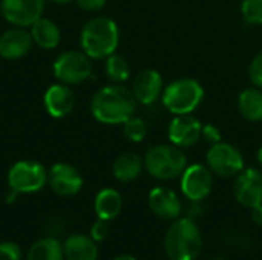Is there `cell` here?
Returning a JSON list of instances; mask_svg holds the SVG:
<instances>
[{
	"label": "cell",
	"mask_w": 262,
	"mask_h": 260,
	"mask_svg": "<svg viewBox=\"0 0 262 260\" xmlns=\"http://www.w3.org/2000/svg\"><path fill=\"white\" fill-rule=\"evenodd\" d=\"M201 138H204V141H207L210 146H213L216 143H221V130L213 124H206V126H203Z\"/></svg>",
	"instance_id": "f546056e"
},
{
	"label": "cell",
	"mask_w": 262,
	"mask_h": 260,
	"mask_svg": "<svg viewBox=\"0 0 262 260\" xmlns=\"http://www.w3.org/2000/svg\"><path fill=\"white\" fill-rule=\"evenodd\" d=\"M186 167V155L173 144L154 146L144 156V169L152 178L160 181H170L181 176Z\"/></svg>",
	"instance_id": "277c9868"
},
{
	"label": "cell",
	"mask_w": 262,
	"mask_h": 260,
	"mask_svg": "<svg viewBox=\"0 0 262 260\" xmlns=\"http://www.w3.org/2000/svg\"><path fill=\"white\" fill-rule=\"evenodd\" d=\"M112 260H137L135 257H132V256H127V254H124V256H118V257H115V259Z\"/></svg>",
	"instance_id": "d6a6232c"
},
{
	"label": "cell",
	"mask_w": 262,
	"mask_h": 260,
	"mask_svg": "<svg viewBox=\"0 0 262 260\" xmlns=\"http://www.w3.org/2000/svg\"><path fill=\"white\" fill-rule=\"evenodd\" d=\"M249 78L255 87L262 89V52H259L250 63L249 67Z\"/></svg>",
	"instance_id": "4316f807"
},
{
	"label": "cell",
	"mask_w": 262,
	"mask_h": 260,
	"mask_svg": "<svg viewBox=\"0 0 262 260\" xmlns=\"http://www.w3.org/2000/svg\"><path fill=\"white\" fill-rule=\"evenodd\" d=\"M144 169V159H141L137 153H123L114 162V176L120 182H132L135 181Z\"/></svg>",
	"instance_id": "ffe728a7"
},
{
	"label": "cell",
	"mask_w": 262,
	"mask_h": 260,
	"mask_svg": "<svg viewBox=\"0 0 262 260\" xmlns=\"http://www.w3.org/2000/svg\"><path fill=\"white\" fill-rule=\"evenodd\" d=\"M48 184L54 193L60 196H74L83 187V176L80 172L66 162L54 164L48 172Z\"/></svg>",
	"instance_id": "4fadbf2b"
},
{
	"label": "cell",
	"mask_w": 262,
	"mask_h": 260,
	"mask_svg": "<svg viewBox=\"0 0 262 260\" xmlns=\"http://www.w3.org/2000/svg\"><path fill=\"white\" fill-rule=\"evenodd\" d=\"M54 77L63 84H80L91 78V58L81 51H66L60 54L52 64Z\"/></svg>",
	"instance_id": "52a82bcc"
},
{
	"label": "cell",
	"mask_w": 262,
	"mask_h": 260,
	"mask_svg": "<svg viewBox=\"0 0 262 260\" xmlns=\"http://www.w3.org/2000/svg\"><path fill=\"white\" fill-rule=\"evenodd\" d=\"M121 207H123L121 195L114 188H103L95 196L94 208H95L98 219H104V221L115 219L120 215Z\"/></svg>",
	"instance_id": "44dd1931"
},
{
	"label": "cell",
	"mask_w": 262,
	"mask_h": 260,
	"mask_svg": "<svg viewBox=\"0 0 262 260\" xmlns=\"http://www.w3.org/2000/svg\"><path fill=\"white\" fill-rule=\"evenodd\" d=\"M63 245L55 238H43L31 245L26 260H63Z\"/></svg>",
	"instance_id": "603a6c76"
},
{
	"label": "cell",
	"mask_w": 262,
	"mask_h": 260,
	"mask_svg": "<svg viewBox=\"0 0 262 260\" xmlns=\"http://www.w3.org/2000/svg\"><path fill=\"white\" fill-rule=\"evenodd\" d=\"M164 248L170 260H195L203 248V236L198 225L189 218H178L167 228Z\"/></svg>",
	"instance_id": "3957f363"
},
{
	"label": "cell",
	"mask_w": 262,
	"mask_h": 260,
	"mask_svg": "<svg viewBox=\"0 0 262 260\" xmlns=\"http://www.w3.org/2000/svg\"><path fill=\"white\" fill-rule=\"evenodd\" d=\"M241 12L249 25H262V0H243Z\"/></svg>",
	"instance_id": "484cf974"
},
{
	"label": "cell",
	"mask_w": 262,
	"mask_h": 260,
	"mask_svg": "<svg viewBox=\"0 0 262 260\" xmlns=\"http://www.w3.org/2000/svg\"><path fill=\"white\" fill-rule=\"evenodd\" d=\"M250 210H252V213H250V218H252V221H253L256 225L262 227V204L261 205H256V207H253V208H250Z\"/></svg>",
	"instance_id": "1f68e13d"
},
{
	"label": "cell",
	"mask_w": 262,
	"mask_h": 260,
	"mask_svg": "<svg viewBox=\"0 0 262 260\" xmlns=\"http://www.w3.org/2000/svg\"><path fill=\"white\" fill-rule=\"evenodd\" d=\"M107 233H109V225H107V221H104V219H98V221L92 225V228H91V238H92L95 242L104 241L106 236H107Z\"/></svg>",
	"instance_id": "f1b7e54d"
},
{
	"label": "cell",
	"mask_w": 262,
	"mask_h": 260,
	"mask_svg": "<svg viewBox=\"0 0 262 260\" xmlns=\"http://www.w3.org/2000/svg\"><path fill=\"white\" fill-rule=\"evenodd\" d=\"M213 188V173L203 164H192L186 167L181 175V190L192 202L206 199Z\"/></svg>",
	"instance_id": "9c48e42d"
},
{
	"label": "cell",
	"mask_w": 262,
	"mask_h": 260,
	"mask_svg": "<svg viewBox=\"0 0 262 260\" xmlns=\"http://www.w3.org/2000/svg\"><path fill=\"white\" fill-rule=\"evenodd\" d=\"M29 32L32 35L34 43L41 49H54L60 44L61 40L58 26L52 20L45 17H40L35 23H32Z\"/></svg>",
	"instance_id": "d6986e66"
},
{
	"label": "cell",
	"mask_w": 262,
	"mask_h": 260,
	"mask_svg": "<svg viewBox=\"0 0 262 260\" xmlns=\"http://www.w3.org/2000/svg\"><path fill=\"white\" fill-rule=\"evenodd\" d=\"M45 0H0V12L3 18L12 26L31 28L40 17H43Z\"/></svg>",
	"instance_id": "30bf717a"
},
{
	"label": "cell",
	"mask_w": 262,
	"mask_h": 260,
	"mask_svg": "<svg viewBox=\"0 0 262 260\" xmlns=\"http://www.w3.org/2000/svg\"><path fill=\"white\" fill-rule=\"evenodd\" d=\"M123 133L132 143H141L147 135V124L143 118L134 115L126 123H123Z\"/></svg>",
	"instance_id": "d4e9b609"
},
{
	"label": "cell",
	"mask_w": 262,
	"mask_h": 260,
	"mask_svg": "<svg viewBox=\"0 0 262 260\" xmlns=\"http://www.w3.org/2000/svg\"><path fill=\"white\" fill-rule=\"evenodd\" d=\"M0 260H21V248L15 242H0Z\"/></svg>",
	"instance_id": "83f0119b"
},
{
	"label": "cell",
	"mask_w": 262,
	"mask_h": 260,
	"mask_svg": "<svg viewBox=\"0 0 262 260\" xmlns=\"http://www.w3.org/2000/svg\"><path fill=\"white\" fill-rule=\"evenodd\" d=\"M204 89L193 78H178L163 90L161 101L173 115L192 113L203 101Z\"/></svg>",
	"instance_id": "5b68a950"
},
{
	"label": "cell",
	"mask_w": 262,
	"mask_h": 260,
	"mask_svg": "<svg viewBox=\"0 0 262 260\" xmlns=\"http://www.w3.org/2000/svg\"><path fill=\"white\" fill-rule=\"evenodd\" d=\"M106 75L111 81H114L115 84H121L124 83L129 75H130V67L129 63L117 54H112L111 57L106 58V66H104Z\"/></svg>",
	"instance_id": "cb8c5ba5"
},
{
	"label": "cell",
	"mask_w": 262,
	"mask_h": 260,
	"mask_svg": "<svg viewBox=\"0 0 262 260\" xmlns=\"http://www.w3.org/2000/svg\"><path fill=\"white\" fill-rule=\"evenodd\" d=\"M120 43L117 23L109 17H94L81 29L80 44L83 52L94 60H106L115 54Z\"/></svg>",
	"instance_id": "7a4b0ae2"
},
{
	"label": "cell",
	"mask_w": 262,
	"mask_h": 260,
	"mask_svg": "<svg viewBox=\"0 0 262 260\" xmlns=\"http://www.w3.org/2000/svg\"><path fill=\"white\" fill-rule=\"evenodd\" d=\"M233 195L236 201L247 207L253 208L262 204V173L256 169H246L236 175L233 184Z\"/></svg>",
	"instance_id": "7c38bea8"
},
{
	"label": "cell",
	"mask_w": 262,
	"mask_h": 260,
	"mask_svg": "<svg viewBox=\"0 0 262 260\" xmlns=\"http://www.w3.org/2000/svg\"><path fill=\"white\" fill-rule=\"evenodd\" d=\"M207 167L212 170V173L223 176V178H232L236 176L244 170V156L243 153L229 143H216L210 146L206 155Z\"/></svg>",
	"instance_id": "ba28073f"
},
{
	"label": "cell",
	"mask_w": 262,
	"mask_h": 260,
	"mask_svg": "<svg viewBox=\"0 0 262 260\" xmlns=\"http://www.w3.org/2000/svg\"><path fill=\"white\" fill-rule=\"evenodd\" d=\"M46 182L48 172L37 161H18L8 172V185L17 195L37 193L46 185Z\"/></svg>",
	"instance_id": "8992f818"
},
{
	"label": "cell",
	"mask_w": 262,
	"mask_h": 260,
	"mask_svg": "<svg viewBox=\"0 0 262 260\" xmlns=\"http://www.w3.org/2000/svg\"><path fill=\"white\" fill-rule=\"evenodd\" d=\"M45 109L52 118H63L69 115L75 106V95L68 84L51 86L43 97Z\"/></svg>",
	"instance_id": "e0dca14e"
},
{
	"label": "cell",
	"mask_w": 262,
	"mask_h": 260,
	"mask_svg": "<svg viewBox=\"0 0 262 260\" xmlns=\"http://www.w3.org/2000/svg\"><path fill=\"white\" fill-rule=\"evenodd\" d=\"M32 43V35L26 28H9L0 35V57L5 60H18L31 51Z\"/></svg>",
	"instance_id": "9a60e30c"
},
{
	"label": "cell",
	"mask_w": 262,
	"mask_h": 260,
	"mask_svg": "<svg viewBox=\"0 0 262 260\" xmlns=\"http://www.w3.org/2000/svg\"><path fill=\"white\" fill-rule=\"evenodd\" d=\"M238 109L241 115L252 123L262 121V89L247 87L238 97Z\"/></svg>",
	"instance_id": "7402d4cb"
},
{
	"label": "cell",
	"mask_w": 262,
	"mask_h": 260,
	"mask_svg": "<svg viewBox=\"0 0 262 260\" xmlns=\"http://www.w3.org/2000/svg\"><path fill=\"white\" fill-rule=\"evenodd\" d=\"M149 207L155 216L164 221H175L183 211L178 195L167 187H155L149 193Z\"/></svg>",
	"instance_id": "2e32d148"
},
{
	"label": "cell",
	"mask_w": 262,
	"mask_h": 260,
	"mask_svg": "<svg viewBox=\"0 0 262 260\" xmlns=\"http://www.w3.org/2000/svg\"><path fill=\"white\" fill-rule=\"evenodd\" d=\"M49 2H54V3H61V5H64V3H69V2H72V0H49Z\"/></svg>",
	"instance_id": "e575fe53"
},
{
	"label": "cell",
	"mask_w": 262,
	"mask_h": 260,
	"mask_svg": "<svg viewBox=\"0 0 262 260\" xmlns=\"http://www.w3.org/2000/svg\"><path fill=\"white\" fill-rule=\"evenodd\" d=\"M63 253L66 260H97V242L84 234H72L63 244Z\"/></svg>",
	"instance_id": "ac0fdd59"
},
{
	"label": "cell",
	"mask_w": 262,
	"mask_h": 260,
	"mask_svg": "<svg viewBox=\"0 0 262 260\" xmlns=\"http://www.w3.org/2000/svg\"><path fill=\"white\" fill-rule=\"evenodd\" d=\"M169 139L180 149H189L195 146L203 136V124L192 113L175 115L167 130Z\"/></svg>",
	"instance_id": "8fae6325"
},
{
	"label": "cell",
	"mask_w": 262,
	"mask_h": 260,
	"mask_svg": "<svg viewBox=\"0 0 262 260\" xmlns=\"http://www.w3.org/2000/svg\"><path fill=\"white\" fill-rule=\"evenodd\" d=\"M163 78L155 69H144L134 78L132 93L140 104H154L163 95Z\"/></svg>",
	"instance_id": "5bb4252c"
},
{
	"label": "cell",
	"mask_w": 262,
	"mask_h": 260,
	"mask_svg": "<svg viewBox=\"0 0 262 260\" xmlns=\"http://www.w3.org/2000/svg\"><path fill=\"white\" fill-rule=\"evenodd\" d=\"M258 162L262 166V146L259 147V150H258Z\"/></svg>",
	"instance_id": "836d02e7"
},
{
	"label": "cell",
	"mask_w": 262,
	"mask_h": 260,
	"mask_svg": "<svg viewBox=\"0 0 262 260\" xmlns=\"http://www.w3.org/2000/svg\"><path fill=\"white\" fill-rule=\"evenodd\" d=\"M138 101L132 90L121 84H109L101 87L91 101L92 116L103 124H123L137 112Z\"/></svg>",
	"instance_id": "6da1fadb"
},
{
	"label": "cell",
	"mask_w": 262,
	"mask_h": 260,
	"mask_svg": "<svg viewBox=\"0 0 262 260\" xmlns=\"http://www.w3.org/2000/svg\"><path fill=\"white\" fill-rule=\"evenodd\" d=\"M75 2L83 11L88 12H97L106 5V0H75Z\"/></svg>",
	"instance_id": "4dcf8cb0"
}]
</instances>
